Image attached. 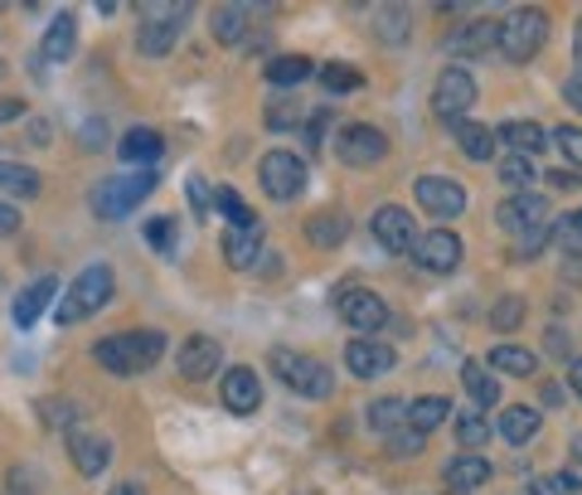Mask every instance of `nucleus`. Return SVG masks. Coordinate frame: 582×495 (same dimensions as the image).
I'll return each instance as SVG.
<instances>
[{
  "label": "nucleus",
  "mask_w": 582,
  "mask_h": 495,
  "mask_svg": "<svg viewBox=\"0 0 582 495\" xmlns=\"http://www.w3.org/2000/svg\"><path fill=\"white\" fill-rule=\"evenodd\" d=\"M161 355H165L161 330H117V335H102L98 345H92V359H98L107 375H117V379L146 375Z\"/></svg>",
  "instance_id": "obj_1"
},
{
  "label": "nucleus",
  "mask_w": 582,
  "mask_h": 495,
  "mask_svg": "<svg viewBox=\"0 0 582 495\" xmlns=\"http://www.w3.org/2000/svg\"><path fill=\"white\" fill-rule=\"evenodd\" d=\"M112 292H117V277H112V267L107 263H88L78 277H73V287L64 292V302H54V321L59 326L88 321V316H98L102 306L112 302Z\"/></svg>",
  "instance_id": "obj_2"
},
{
  "label": "nucleus",
  "mask_w": 582,
  "mask_h": 495,
  "mask_svg": "<svg viewBox=\"0 0 582 495\" xmlns=\"http://www.w3.org/2000/svg\"><path fill=\"white\" fill-rule=\"evenodd\" d=\"M151 190H155V175L151 170L112 175V180H98V190H92L88 204H92V214H98V219H127L141 200H151Z\"/></svg>",
  "instance_id": "obj_3"
},
{
  "label": "nucleus",
  "mask_w": 582,
  "mask_h": 495,
  "mask_svg": "<svg viewBox=\"0 0 582 495\" xmlns=\"http://www.w3.org/2000/svg\"><path fill=\"white\" fill-rule=\"evenodd\" d=\"M495 219H501L505 233L529 239L524 253H534V248L544 243V233H548V200L544 194H534V190H519V194H509L501 210H495Z\"/></svg>",
  "instance_id": "obj_4"
},
{
  "label": "nucleus",
  "mask_w": 582,
  "mask_h": 495,
  "mask_svg": "<svg viewBox=\"0 0 582 495\" xmlns=\"http://www.w3.org/2000/svg\"><path fill=\"white\" fill-rule=\"evenodd\" d=\"M273 369L291 394H301V398H330V389H336L326 359H311V355H301V350H273Z\"/></svg>",
  "instance_id": "obj_5"
},
{
  "label": "nucleus",
  "mask_w": 582,
  "mask_h": 495,
  "mask_svg": "<svg viewBox=\"0 0 582 495\" xmlns=\"http://www.w3.org/2000/svg\"><path fill=\"white\" fill-rule=\"evenodd\" d=\"M544 39H548V15L534 5H519L509 20H501V45L495 49H501L509 64H529V59L544 49Z\"/></svg>",
  "instance_id": "obj_6"
},
{
  "label": "nucleus",
  "mask_w": 582,
  "mask_h": 495,
  "mask_svg": "<svg viewBox=\"0 0 582 495\" xmlns=\"http://www.w3.org/2000/svg\"><path fill=\"white\" fill-rule=\"evenodd\" d=\"M185 15H190V5H161V0H151V5H141V20H137V49L151 59L170 54L175 45H180V25Z\"/></svg>",
  "instance_id": "obj_7"
},
{
  "label": "nucleus",
  "mask_w": 582,
  "mask_h": 495,
  "mask_svg": "<svg viewBox=\"0 0 582 495\" xmlns=\"http://www.w3.org/2000/svg\"><path fill=\"white\" fill-rule=\"evenodd\" d=\"M336 312H340V321L350 330H359V335H374V330L389 326V306H383V296L369 292V287H340Z\"/></svg>",
  "instance_id": "obj_8"
},
{
  "label": "nucleus",
  "mask_w": 582,
  "mask_h": 495,
  "mask_svg": "<svg viewBox=\"0 0 582 495\" xmlns=\"http://www.w3.org/2000/svg\"><path fill=\"white\" fill-rule=\"evenodd\" d=\"M476 107V78L466 68H442L432 82V112L442 122H466V112Z\"/></svg>",
  "instance_id": "obj_9"
},
{
  "label": "nucleus",
  "mask_w": 582,
  "mask_h": 495,
  "mask_svg": "<svg viewBox=\"0 0 582 495\" xmlns=\"http://www.w3.org/2000/svg\"><path fill=\"white\" fill-rule=\"evenodd\" d=\"M257 180H263L267 200H296L306 190V161L291 156V151H267L263 165H257Z\"/></svg>",
  "instance_id": "obj_10"
},
{
  "label": "nucleus",
  "mask_w": 582,
  "mask_h": 495,
  "mask_svg": "<svg viewBox=\"0 0 582 495\" xmlns=\"http://www.w3.org/2000/svg\"><path fill=\"white\" fill-rule=\"evenodd\" d=\"M336 156L345 165H355V170L379 165L383 156H389V137H383L379 127H369V122H350V127L340 131V141H336Z\"/></svg>",
  "instance_id": "obj_11"
},
{
  "label": "nucleus",
  "mask_w": 582,
  "mask_h": 495,
  "mask_svg": "<svg viewBox=\"0 0 582 495\" xmlns=\"http://www.w3.org/2000/svg\"><path fill=\"white\" fill-rule=\"evenodd\" d=\"M413 194H418V204L432 214V219H456V214L466 210V190H461V180H452V175H418Z\"/></svg>",
  "instance_id": "obj_12"
},
{
  "label": "nucleus",
  "mask_w": 582,
  "mask_h": 495,
  "mask_svg": "<svg viewBox=\"0 0 582 495\" xmlns=\"http://www.w3.org/2000/svg\"><path fill=\"white\" fill-rule=\"evenodd\" d=\"M68 457H73V467H78V477H102V471L112 467V442L102 437L98 428L73 422L68 428Z\"/></svg>",
  "instance_id": "obj_13"
},
{
  "label": "nucleus",
  "mask_w": 582,
  "mask_h": 495,
  "mask_svg": "<svg viewBox=\"0 0 582 495\" xmlns=\"http://www.w3.org/2000/svg\"><path fill=\"white\" fill-rule=\"evenodd\" d=\"M218 365H224V345H218L214 335H190L180 345V355H175V369H180V379H190V384L214 379Z\"/></svg>",
  "instance_id": "obj_14"
},
{
  "label": "nucleus",
  "mask_w": 582,
  "mask_h": 495,
  "mask_svg": "<svg viewBox=\"0 0 582 495\" xmlns=\"http://www.w3.org/2000/svg\"><path fill=\"white\" fill-rule=\"evenodd\" d=\"M218 394H224V408L238 412V418H253L263 408V379L248 365H233L224 379H218Z\"/></svg>",
  "instance_id": "obj_15"
},
{
  "label": "nucleus",
  "mask_w": 582,
  "mask_h": 495,
  "mask_svg": "<svg viewBox=\"0 0 582 495\" xmlns=\"http://www.w3.org/2000/svg\"><path fill=\"white\" fill-rule=\"evenodd\" d=\"M345 365H350V375L355 379H379V375H389V369L398 365V355H393V345H383V340L359 335V340H350L345 345Z\"/></svg>",
  "instance_id": "obj_16"
},
{
  "label": "nucleus",
  "mask_w": 582,
  "mask_h": 495,
  "mask_svg": "<svg viewBox=\"0 0 582 495\" xmlns=\"http://www.w3.org/2000/svg\"><path fill=\"white\" fill-rule=\"evenodd\" d=\"M369 229L389 253H413V243H418V224H413V214L398 210V204H383V210L374 214Z\"/></svg>",
  "instance_id": "obj_17"
},
{
  "label": "nucleus",
  "mask_w": 582,
  "mask_h": 495,
  "mask_svg": "<svg viewBox=\"0 0 582 495\" xmlns=\"http://www.w3.org/2000/svg\"><path fill=\"white\" fill-rule=\"evenodd\" d=\"M413 257H418L428 272H456L461 267V239L452 229H432L413 243Z\"/></svg>",
  "instance_id": "obj_18"
},
{
  "label": "nucleus",
  "mask_w": 582,
  "mask_h": 495,
  "mask_svg": "<svg viewBox=\"0 0 582 495\" xmlns=\"http://www.w3.org/2000/svg\"><path fill=\"white\" fill-rule=\"evenodd\" d=\"M54 296H59V282H54V277H39V282H29L25 292H20L15 312H10V316H15V326L29 330V326L39 321V316L49 312V302H54Z\"/></svg>",
  "instance_id": "obj_19"
},
{
  "label": "nucleus",
  "mask_w": 582,
  "mask_h": 495,
  "mask_svg": "<svg viewBox=\"0 0 582 495\" xmlns=\"http://www.w3.org/2000/svg\"><path fill=\"white\" fill-rule=\"evenodd\" d=\"M446 45H452L456 54H491V49L501 45V20H471V25H461Z\"/></svg>",
  "instance_id": "obj_20"
},
{
  "label": "nucleus",
  "mask_w": 582,
  "mask_h": 495,
  "mask_svg": "<svg viewBox=\"0 0 582 495\" xmlns=\"http://www.w3.org/2000/svg\"><path fill=\"white\" fill-rule=\"evenodd\" d=\"M224 257H228V267H253L257 257H263V224L257 229H228L224 233Z\"/></svg>",
  "instance_id": "obj_21"
},
{
  "label": "nucleus",
  "mask_w": 582,
  "mask_h": 495,
  "mask_svg": "<svg viewBox=\"0 0 582 495\" xmlns=\"http://www.w3.org/2000/svg\"><path fill=\"white\" fill-rule=\"evenodd\" d=\"M495 141H505L515 156H529L534 161L539 151H544V141H548V131L539 127V122H505L501 131H495Z\"/></svg>",
  "instance_id": "obj_22"
},
{
  "label": "nucleus",
  "mask_w": 582,
  "mask_h": 495,
  "mask_svg": "<svg viewBox=\"0 0 582 495\" xmlns=\"http://www.w3.org/2000/svg\"><path fill=\"white\" fill-rule=\"evenodd\" d=\"M491 481V461H485V452H466V457H456L452 467H446V486L452 491H476Z\"/></svg>",
  "instance_id": "obj_23"
},
{
  "label": "nucleus",
  "mask_w": 582,
  "mask_h": 495,
  "mask_svg": "<svg viewBox=\"0 0 582 495\" xmlns=\"http://www.w3.org/2000/svg\"><path fill=\"white\" fill-rule=\"evenodd\" d=\"M161 151H165L161 131H151V127H131L127 137H122L117 156L127 161V165H151V161H161Z\"/></svg>",
  "instance_id": "obj_24"
},
{
  "label": "nucleus",
  "mask_w": 582,
  "mask_h": 495,
  "mask_svg": "<svg viewBox=\"0 0 582 495\" xmlns=\"http://www.w3.org/2000/svg\"><path fill=\"white\" fill-rule=\"evenodd\" d=\"M461 384H466V394L476 398V412L501 404V384L491 379V369H485L481 359H466V365H461Z\"/></svg>",
  "instance_id": "obj_25"
},
{
  "label": "nucleus",
  "mask_w": 582,
  "mask_h": 495,
  "mask_svg": "<svg viewBox=\"0 0 582 495\" xmlns=\"http://www.w3.org/2000/svg\"><path fill=\"white\" fill-rule=\"evenodd\" d=\"M0 190L15 194V200H35L45 190V175L35 165H20V161H0Z\"/></svg>",
  "instance_id": "obj_26"
},
{
  "label": "nucleus",
  "mask_w": 582,
  "mask_h": 495,
  "mask_svg": "<svg viewBox=\"0 0 582 495\" xmlns=\"http://www.w3.org/2000/svg\"><path fill=\"white\" fill-rule=\"evenodd\" d=\"M456 147H461L466 161H491L495 156V131L485 122H456Z\"/></svg>",
  "instance_id": "obj_27"
},
{
  "label": "nucleus",
  "mask_w": 582,
  "mask_h": 495,
  "mask_svg": "<svg viewBox=\"0 0 582 495\" xmlns=\"http://www.w3.org/2000/svg\"><path fill=\"white\" fill-rule=\"evenodd\" d=\"M345 233H350V219L340 210H320V214H311L306 219V239L316 248H340L345 243Z\"/></svg>",
  "instance_id": "obj_28"
},
{
  "label": "nucleus",
  "mask_w": 582,
  "mask_h": 495,
  "mask_svg": "<svg viewBox=\"0 0 582 495\" xmlns=\"http://www.w3.org/2000/svg\"><path fill=\"white\" fill-rule=\"evenodd\" d=\"M73 45H78V20H73V10H59L45 29V59H68Z\"/></svg>",
  "instance_id": "obj_29"
},
{
  "label": "nucleus",
  "mask_w": 582,
  "mask_h": 495,
  "mask_svg": "<svg viewBox=\"0 0 582 495\" xmlns=\"http://www.w3.org/2000/svg\"><path fill=\"white\" fill-rule=\"evenodd\" d=\"M210 29H214L218 45H243V39H248V10L243 5H218L214 20H210Z\"/></svg>",
  "instance_id": "obj_30"
},
{
  "label": "nucleus",
  "mask_w": 582,
  "mask_h": 495,
  "mask_svg": "<svg viewBox=\"0 0 582 495\" xmlns=\"http://www.w3.org/2000/svg\"><path fill=\"white\" fill-rule=\"evenodd\" d=\"M491 369L515 375V379H529L539 369V359H534V350H524V345H495L491 350Z\"/></svg>",
  "instance_id": "obj_31"
},
{
  "label": "nucleus",
  "mask_w": 582,
  "mask_h": 495,
  "mask_svg": "<svg viewBox=\"0 0 582 495\" xmlns=\"http://www.w3.org/2000/svg\"><path fill=\"white\" fill-rule=\"evenodd\" d=\"M539 428H544L539 408H505V418H501L505 442H515V447H524L529 437H539Z\"/></svg>",
  "instance_id": "obj_32"
},
{
  "label": "nucleus",
  "mask_w": 582,
  "mask_h": 495,
  "mask_svg": "<svg viewBox=\"0 0 582 495\" xmlns=\"http://www.w3.org/2000/svg\"><path fill=\"white\" fill-rule=\"evenodd\" d=\"M263 74H267V82H277V88H296V82L311 78V59L306 54H282V59H273Z\"/></svg>",
  "instance_id": "obj_33"
},
{
  "label": "nucleus",
  "mask_w": 582,
  "mask_h": 495,
  "mask_svg": "<svg viewBox=\"0 0 582 495\" xmlns=\"http://www.w3.org/2000/svg\"><path fill=\"white\" fill-rule=\"evenodd\" d=\"M364 422H369V432H383V437H389L393 428L408 422V404H403V398H379V404H369Z\"/></svg>",
  "instance_id": "obj_34"
},
{
  "label": "nucleus",
  "mask_w": 582,
  "mask_h": 495,
  "mask_svg": "<svg viewBox=\"0 0 582 495\" xmlns=\"http://www.w3.org/2000/svg\"><path fill=\"white\" fill-rule=\"evenodd\" d=\"M446 418H452V404H446V398H436V394L413 398V404H408V428H418V432H432L436 422H446Z\"/></svg>",
  "instance_id": "obj_35"
},
{
  "label": "nucleus",
  "mask_w": 582,
  "mask_h": 495,
  "mask_svg": "<svg viewBox=\"0 0 582 495\" xmlns=\"http://www.w3.org/2000/svg\"><path fill=\"white\" fill-rule=\"evenodd\" d=\"M456 442H461L466 452H485V442H491V422H485V412H461L456 418Z\"/></svg>",
  "instance_id": "obj_36"
},
{
  "label": "nucleus",
  "mask_w": 582,
  "mask_h": 495,
  "mask_svg": "<svg viewBox=\"0 0 582 495\" xmlns=\"http://www.w3.org/2000/svg\"><path fill=\"white\" fill-rule=\"evenodd\" d=\"M214 204H218V214L228 219V229H257V224H263L233 190H228V185H224V190H214Z\"/></svg>",
  "instance_id": "obj_37"
},
{
  "label": "nucleus",
  "mask_w": 582,
  "mask_h": 495,
  "mask_svg": "<svg viewBox=\"0 0 582 495\" xmlns=\"http://www.w3.org/2000/svg\"><path fill=\"white\" fill-rule=\"evenodd\" d=\"M383 442H389V457L408 461V457H422V447H428V432H418V428H408V422H403V428H393Z\"/></svg>",
  "instance_id": "obj_38"
},
{
  "label": "nucleus",
  "mask_w": 582,
  "mask_h": 495,
  "mask_svg": "<svg viewBox=\"0 0 582 495\" xmlns=\"http://www.w3.org/2000/svg\"><path fill=\"white\" fill-rule=\"evenodd\" d=\"M301 117H306V112H301L296 98H273V102H267V127H273V131L301 127Z\"/></svg>",
  "instance_id": "obj_39"
},
{
  "label": "nucleus",
  "mask_w": 582,
  "mask_h": 495,
  "mask_svg": "<svg viewBox=\"0 0 582 495\" xmlns=\"http://www.w3.org/2000/svg\"><path fill=\"white\" fill-rule=\"evenodd\" d=\"M320 82H326V92H359L364 88V74L350 64H326L320 68Z\"/></svg>",
  "instance_id": "obj_40"
},
{
  "label": "nucleus",
  "mask_w": 582,
  "mask_h": 495,
  "mask_svg": "<svg viewBox=\"0 0 582 495\" xmlns=\"http://www.w3.org/2000/svg\"><path fill=\"white\" fill-rule=\"evenodd\" d=\"M374 25H379V39L383 45H403V39H408V15H403V10H374Z\"/></svg>",
  "instance_id": "obj_41"
},
{
  "label": "nucleus",
  "mask_w": 582,
  "mask_h": 495,
  "mask_svg": "<svg viewBox=\"0 0 582 495\" xmlns=\"http://www.w3.org/2000/svg\"><path fill=\"white\" fill-rule=\"evenodd\" d=\"M491 326H495V330L524 326V296H501V302L491 306Z\"/></svg>",
  "instance_id": "obj_42"
},
{
  "label": "nucleus",
  "mask_w": 582,
  "mask_h": 495,
  "mask_svg": "<svg viewBox=\"0 0 582 495\" xmlns=\"http://www.w3.org/2000/svg\"><path fill=\"white\" fill-rule=\"evenodd\" d=\"M501 180L515 185V194H519L524 185H534V161H529V156H515V151H509V156L501 161Z\"/></svg>",
  "instance_id": "obj_43"
},
{
  "label": "nucleus",
  "mask_w": 582,
  "mask_h": 495,
  "mask_svg": "<svg viewBox=\"0 0 582 495\" xmlns=\"http://www.w3.org/2000/svg\"><path fill=\"white\" fill-rule=\"evenodd\" d=\"M146 243L155 248V253H175V219H146Z\"/></svg>",
  "instance_id": "obj_44"
},
{
  "label": "nucleus",
  "mask_w": 582,
  "mask_h": 495,
  "mask_svg": "<svg viewBox=\"0 0 582 495\" xmlns=\"http://www.w3.org/2000/svg\"><path fill=\"white\" fill-rule=\"evenodd\" d=\"M554 141L564 147V156L573 161V170L582 175V127H558V131H554Z\"/></svg>",
  "instance_id": "obj_45"
},
{
  "label": "nucleus",
  "mask_w": 582,
  "mask_h": 495,
  "mask_svg": "<svg viewBox=\"0 0 582 495\" xmlns=\"http://www.w3.org/2000/svg\"><path fill=\"white\" fill-rule=\"evenodd\" d=\"M185 190H190V204H194V214H210L214 210V190H210V180H204V175H190V180H185Z\"/></svg>",
  "instance_id": "obj_46"
},
{
  "label": "nucleus",
  "mask_w": 582,
  "mask_h": 495,
  "mask_svg": "<svg viewBox=\"0 0 582 495\" xmlns=\"http://www.w3.org/2000/svg\"><path fill=\"white\" fill-rule=\"evenodd\" d=\"M558 248H564V253H582V219L578 214H568V219H558Z\"/></svg>",
  "instance_id": "obj_47"
},
{
  "label": "nucleus",
  "mask_w": 582,
  "mask_h": 495,
  "mask_svg": "<svg viewBox=\"0 0 582 495\" xmlns=\"http://www.w3.org/2000/svg\"><path fill=\"white\" fill-rule=\"evenodd\" d=\"M326 117H330V112L326 107H316V117H311V151H316V156H320V151H326V147H320V141H326Z\"/></svg>",
  "instance_id": "obj_48"
},
{
  "label": "nucleus",
  "mask_w": 582,
  "mask_h": 495,
  "mask_svg": "<svg viewBox=\"0 0 582 495\" xmlns=\"http://www.w3.org/2000/svg\"><path fill=\"white\" fill-rule=\"evenodd\" d=\"M544 340H548V355H573V340H568V330H558V326H554Z\"/></svg>",
  "instance_id": "obj_49"
},
{
  "label": "nucleus",
  "mask_w": 582,
  "mask_h": 495,
  "mask_svg": "<svg viewBox=\"0 0 582 495\" xmlns=\"http://www.w3.org/2000/svg\"><path fill=\"white\" fill-rule=\"evenodd\" d=\"M15 229H20V210L15 204H0V239H10Z\"/></svg>",
  "instance_id": "obj_50"
},
{
  "label": "nucleus",
  "mask_w": 582,
  "mask_h": 495,
  "mask_svg": "<svg viewBox=\"0 0 582 495\" xmlns=\"http://www.w3.org/2000/svg\"><path fill=\"white\" fill-rule=\"evenodd\" d=\"M25 117V102L20 98H0V127H5V122H20Z\"/></svg>",
  "instance_id": "obj_51"
},
{
  "label": "nucleus",
  "mask_w": 582,
  "mask_h": 495,
  "mask_svg": "<svg viewBox=\"0 0 582 495\" xmlns=\"http://www.w3.org/2000/svg\"><path fill=\"white\" fill-rule=\"evenodd\" d=\"M564 98H568V107L582 112V74H568L564 78Z\"/></svg>",
  "instance_id": "obj_52"
},
{
  "label": "nucleus",
  "mask_w": 582,
  "mask_h": 495,
  "mask_svg": "<svg viewBox=\"0 0 582 495\" xmlns=\"http://www.w3.org/2000/svg\"><path fill=\"white\" fill-rule=\"evenodd\" d=\"M519 495H558V486H554L548 477H529V481H524V491H519Z\"/></svg>",
  "instance_id": "obj_53"
},
{
  "label": "nucleus",
  "mask_w": 582,
  "mask_h": 495,
  "mask_svg": "<svg viewBox=\"0 0 582 495\" xmlns=\"http://www.w3.org/2000/svg\"><path fill=\"white\" fill-rule=\"evenodd\" d=\"M548 185H558V190H578L582 175L578 170H554V175H548Z\"/></svg>",
  "instance_id": "obj_54"
},
{
  "label": "nucleus",
  "mask_w": 582,
  "mask_h": 495,
  "mask_svg": "<svg viewBox=\"0 0 582 495\" xmlns=\"http://www.w3.org/2000/svg\"><path fill=\"white\" fill-rule=\"evenodd\" d=\"M568 384H573V394L582 398V355H573V365H568Z\"/></svg>",
  "instance_id": "obj_55"
},
{
  "label": "nucleus",
  "mask_w": 582,
  "mask_h": 495,
  "mask_svg": "<svg viewBox=\"0 0 582 495\" xmlns=\"http://www.w3.org/2000/svg\"><path fill=\"white\" fill-rule=\"evenodd\" d=\"M107 495H146V491L137 486V481H122V486H112Z\"/></svg>",
  "instance_id": "obj_56"
},
{
  "label": "nucleus",
  "mask_w": 582,
  "mask_h": 495,
  "mask_svg": "<svg viewBox=\"0 0 582 495\" xmlns=\"http://www.w3.org/2000/svg\"><path fill=\"white\" fill-rule=\"evenodd\" d=\"M573 54H578V74H582V20H578V35H573Z\"/></svg>",
  "instance_id": "obj_57"
},
{
  "label": "nucleus",
  "mask_w": 582,
  "mask_h": 495,
  "mask_svg": "<svg viewBox=\"0 0 582 495\" xmlns=\"http://www.w3.org/2000/svg\"><path fill=\"white\" fill-rule=\"evenodd\" d=\"M573 457L582 461V432H578V437H573Z\"/></svg>",
  "instance_id": "obj_58"
},
{
  "label": "nucleus",
  "mask_w": 582,
  "mask_h": 495,
  "mask_svg": "<svg viewBox=\"0 0 582 495\" xmlns=\"http://www.w3.org/2000/svg\"><path fill=\"white\" fill-rule=\"evenodd\" d=\"M0 74H5V64H0Z\"/></svg>",
  "instance_id": "obj_59"
},
{
  "label": "nucleus",
  "mask_w": 582,
  "mask_h": 495,
  "mask_svg": "<svg viewBox=\"0 0 582 495\" xmlns=\"http://www.w3.org/2000/svg\"><path fill=\"white\" fill-rule=\"evenodd\" d=\"M578 219H582V214H578Z\"/></svg>",
  "instance_id": "obj_60"
}]
</instances>
